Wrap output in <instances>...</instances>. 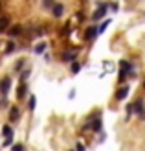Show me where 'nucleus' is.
<instances>
[{
  "mask_svg": "<svg viewBox=\"0 0 145 151\" xmlns=\"http://www.w3.org/2000/svg\"><path fill=\"white\" fill-rule=\"evenodd\" d=\"M127 111H129V112H134V114H141V112H143V101H141V100L132 101V103L127 107Z\"/></svg>",
  "mask_w": 145,
  "mask_h": 151,
  "instance_id": "obj_1",
  "label": "nucleus"
},
{
  "mask_svg": "<svg viewBox=\"0 0 145 151\" xmlns=\"http://www.w3.org/2000/svg\"><path fill=\"white\" fill-rule=\"evenodd\" d=\"M99 33V28H96V26H90L86 32H85V39L86 41H92V39H96V35Z\"/></svg>",
  "mask_w": 145,
  "mask_h": 151,
  "instance_id": "obj_2",
  "label": "nucleus"
},
{
  "mask_svg": "<svg viewBox=\"0 0 145 151\" xmlns=\"http://www.w3.org/2000/svg\"><path fill=\"white\" fill-rule=\"evenodd\" d=\"M106 9H109V7H106V4H103V6H99L97 9H96V13L92 15V19L94 20H99L101 17H105V13H106Z\"/></svg>",
  "mask_w": 145,
  "mask_h": 151,
  "instance_id": "obj_3",
  "label": "nucleus"
},
{
  "mask_svg": "<svg viewBox=\"0 0 145 151\" xmlns=\"http://www.w3.org/2000/svg\"><path fill=\"white\" fill-rule=\"evenodd\" d=\"M75 55H77V48H74V50H66L64 54H63V59H64V61H74Z\"/></svg>",
  "mask_w": 145,
  "mask_h": 151,
  "instance_id": "obj_4",
  "label": "nucleus"
},
{
  "mask_svg": "<svg viewBox=\"0 0 145 151\" xmlns=\"http://www.w3.org/2000/svg\"><path fill=\"white\" fill-rule=\"evenodd\" d=\"M51 13H53V17H61V15L64 13V6L63 4H55L51 7Z\"/></svg>",
  "mask_w": 145,
  "mask_h": 151,
  "instance_id": "obj_5",
  "label": "nucleus"
},
{
  "mask_svg": "<svg viewBox=\"0 0 145 151\" xmlns=\"http://www.w3.org/2000/svg\"><path fill=\"white\" fill-rule=\"evenodd\" d=\"M9 87H11V79L9 78H4L2 79V96H6L9 92Z\"/></svg>",
  "mask_w": 145,
  "mask_h": 151,
  "instance_id": "obj_6",
  "label": "nucleus"
},
{
  "mask_svg": "<svg viewBox=\"0 0 145 151\" xmlns=\"http://www.w3.org/2000/svg\"><path fill=\"white\" fill-rule=\"evenodd\" d=\"M127 94H129V87H121L118 92H116V98H118V100H125Z\"/></svg>",
  "mask_w": 145,
  "mask_h": 151,
  "instance_id": "obj_7",
  "label": "nucleus"
},
{
  "mask_svg": "<svg viewBox=\"0 0 145 151\" xmlns=\"http://www.w3.org/2000/svg\"><path fill=\"white\" fill-rule=\"evenodd\" d=\"M2 134H4V138H11V137H13L11 127H9V125H4V127H2Z\"/></svg>",
  "mask_w": 145,
  "mask_h": 151,
  "instance_id": "obj_8",
  "label": "nucleus"
},
{
  "mask_svg": "<svg viewBox=\"0 0 145 151\" xmlns=\"http://www.w3.org/2000/svg\"><path fill=\"white\" fill-rule=\"evenodd\" d=\"M19 114H20L19 107H11V111H9V120H17V118H19Z\"/></svg>",
  "mask_w": 145,
  "mask_h": 151,
  "instance_id": "obj_9",
  "label": "nucleus"
},
{
  "mask_svg": "<svg viewBox=\"0 0 145 151\" xmlns=\"http://www.w3.org/2000/svg\"><path fill=\"white\" fill-rule=\"evenodd\" d=\"M46 48H48V44H46V42H41V44H37V46H35V54H42V52L46 50Z\"/></svg>",
  "mask_w": 145,
  "mask_h": 151,
  "instance_id": "obj_10",
  "label": "nucleus"
},
{
  "mask_svg": "<svg viewBox=\"0 0 145 151\" xmlns=\"http://www.w3.org/2000/svg\"><path fill=\"white\" fill-rule=\"evenodd\" d=\"M90 127H92V129H96V131H99V129H101V120H99V118H96Z\"/></svg>",
  "mask_w": 145,
  "mask_h": 151,
  "instance_id": "obj_11",
  "label": "nucleus"
},
{
  "mask_svg": "<svg viewBox=\"0 0 145 151\" xmlns=\"http://www.w3.org/2000/svg\"><path fill=\"white\" fill-rule=\"evenodd\" d=\"M19 33H20V26H15V28L9 29V37H17Z\"/></svg>",
  "mask_w": 145,
  "mask_h": 151,
  "instance_id": "obj_12",
  "label": "nucleus"
},
{
  "mask_svg": "<svg viewBox=\"0 0 145 151\" xmlns=\"http://www.w3.org/2000/svg\"><path fill=\"white\" fill-rule=\"evenodd\" d=\"M70 70H72V74H77V72L81 70V65H79V63H72V66H70Z\"/></svg>",
  "mask_w": 145,
  "mask_h": 151,
  "instance_id": "obj_13",
  "label": "nucleus"
},
{
  "mask_svg": "<svg viewBox=\"0 0 145 151\" xmlns=\"http://www.w3.org/2000/svg\"><path fill=\"white\" fill-rule=\"evenodd\" d=\"M24 94H26V85L22 83V85L19 87V94H17V96H19V98H24Z\"/></svg>",
  "mask_w": 145,
  "mask_h": 151,
  "instance_id": "obj_14",
  "label": "nucleus"
},
{
  "mask_svg": "<svg viewBox=\"0 0 145 151\" xmlns=\"http://www.w3.org/2000/svg\"><path fill=\"white\" fill-rule=\"evenodd\" d=\"M6 28H7V17H2V22H0V29H2V32H6Z\"/></svg>",
  "mask_w": 145,
  "mask_h": 151,
  "instance_id": "obj_15",
  "label": "nucleus"
},
{
  "mask_svg": "<svg viewBox=\"0 0 145 151\" xmlns=\"http://www.w3.org/2000/svg\"><path fill=\"white\" fill-rule=\"evenodd\" d=\"M42 6L44 7H53V6H55V2H53V0H42Z\"/></svg>",
  "mask_w": 145,
  "mask_h": 151,
  "instance_id": "obj_16",
  "label": "nucleus"
},
{
  "mask_svg": "<svg viewBox=\"0 0 145 151\" xmlns=\"http://www.w3.org/2000/svg\"><path fill=\"white\" fill-rule=\"evenodd\" d=\"M109 24H110V20H105V22H103V24H101V26H99V33H103V32H105V29H106V26H109Z\"/></svg>",
  "mask_w": 145,
  "mask_h": 151,
  "instance_id": "obj_17",
  "label": "nucleus"
},
{
  "mask_svg": "<svg viewBox=\"0 0 145 151\" xmlns=\"http://www.w3.org/2000/svg\"><path fill=\"white\" fill-rule=\"evenodd\" d=\"M35 103H37L35 96H31V98H29V111H33V109H35Z\"/></svg>",
  "mask_w": 145,
  "mask_h": 151,
  "instance_id": "obj_18",
  "label": "nucleus"
},
{
  "mask_svg": "<svg viewBox=\"0 0 145 151\" xmlns=\"http://www.w3.org/2000/svg\"><path fill=\"white\" fill-rule=\"evenodd\" d=\"M13 48H15V44H13V42H7V46H6V54H11Z\"/></svg>",
  "mask_w": 145,
  "mask_h": 151,
  "instance_id": "obj_19",
  "label": "nucleus"
},
{
  "mask_svg": "<svg viewBox=\"0 0 145 151\" xmlns=\"http://www.w3.org/2000/svg\"><path fill=\"white\" fill-rule=\"evenodd\" d=\"M11 149H13V151H24V146H22V144H15Z\"/></svg>",
  "mask_w": 145,
  "mask_h": 151,
  "instance_id": "obj_20",
  "label": "nucleus"
},
{
  "mask_svg": "<svg viewBox=\"0 0 145 151\" xmlns=\"http://www.w3.org/2000/svg\"><path fill=\"white\" fill-rule=\"evenodd\" d=\"M29 72H31V70H24V72H22V76H20V78H22V81H24V79L28 78V76H29Z\"/></svg>",
  "mask_w": 145,
  "mask_h": 151,
  "instance_id": "obj_21",
  "label": "nucleus"
},
{
  "mask_svg": "<svg viewBox=\"0 0 145 151\" xmlns=\"http://www.w3.org/2000/svg\"><path fill=\"white\" fill-rule=\"evenodd\" d=\"M22 65H24V61H19V63H17V66H15V70H17V72H19V70L22 68Z\"/></svg>",
  "mask_w": 145,
  "mask_h": 151,
  "instance_id": "obj_22",
  "label": "nucleus"
},
{
  "mask_svg": "<svg viewBox=\"0 0 145 151\" xmlns=\"http://www.w3.org/2000/svg\"><path fill=\"white\" fill-rule=\"evenodd\" d=\"M77 151H85V147H83L81 144H77Z\"/></svg>",
  "mask_w": 145,
  "mask_h": 151,
  "instance_id": "obj_23",
  "label": "nucleus"
},
{
  "mask_svg": "<svg viewBox=\"0 0 145 151\" xmlns=\"http://www.w3.org/2000/svg\"><path fill=\"white\" fill-rule=\"evenodd\" d=\"M143 85H145V83H143Z\"/></svg>",
  "mask_w": 145,
  "mask_h": 151,
  "instance_id": "obj_24",
  "label": "nucleus"
}]
</instances>
